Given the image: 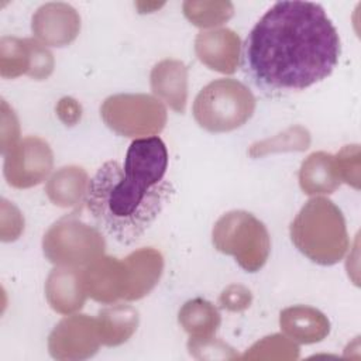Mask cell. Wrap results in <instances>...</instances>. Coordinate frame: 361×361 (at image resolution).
I'll return each instance as SVG.
<instances>
[{"label":"cell","instance_id":"cell-1","mask_svg":"<svg viewBox=\"0 0 361 361\" xmlns=\"http://www.w3.org/2000/svg\"><path fill=\"white\" fill-rule=\"evenodd\" d=\"M340 37L313 1H278L252 27L243 45V69L268 93L303 90L331 75Z\"/></svg>","mask_w":361,"mask_h":361},{"label":"cell","instance_id":"cell-2","mask_svg":"<svg viewBox=\"0 0 361 361\" xmlns=\"http://www.w3.org/2000/svg\"><path fill=\"white\" fill-rule=\"evenodd\" d=\"M171 193L169 182L147 188L128 179L117 161H109L90 178L86 206L104 233L130 245L155 221Z\"/></svg>","mask_w":361,"mask_h":361},{"label":"cell","instance_id":"cell-3","mask_svg":"<svg viewBox=\"0 0 361 361\" xmlns=\"http://www.w3.org/2000/svg\"><path fill=\"white\" fill-rule=\"evenodd\" d=\"M290 238L303 255L320 265L338 262L350 244L341 210L326 197L305 203L290 223Z\"/></svg>","mask_w":361,"mask_h":361},{"label":"cell","instance_id":"cell-4","mask_svg":"<svg viewBox=\"0 0 361 361\" xmlns=\"http://www.w3.org/2000/svg\"><path fill=\"white\" fill-rule=\"evenodd\" d=\"M255 97L235 79H217L206 85L193 103L197 124L212 133H226L243 126L254 113Z\"/></svg>","mask_w":361,"mask_h":361},{"label":"cell","instance_id":"cell-5","mask_svg":"<svg viewBox=\"0 0 361 361\" xmlns=\"http://www.w3.org/2000/svg\"><path fill=\"white\" fill-rule=\"evenodd\" d=\"M212 238L217 251L233 255L247 272L261 269L271 251L267 227L244 210H233L223 214L213 227Z\"/></svg>","mask_w":361,"mask_h":361},{"label":"cell","instance_id":"cell-6","mask_svg":"<svg viewBox=\"0 0 361 361\" xmlns=\"http://www.w3.org/2000/svg\"><path fill=\"white\" fill-rule=\"evenodd\" d=\"M42 248L47 258L56 265H85L102 257L104 240L96 228L68 216L47 231Z\"/></svg>","mask_w":361,"mask_h":361},{"label":"cell","instance_id":"cell-7","mask_svg":"<svg viewBox=\"0 0 361 361\" xmlns=\"http://www.w3.org/2000/svg\"><path fill=\"white\" fill-rule=\"evenodd\" d=\"M100 114L113 131L126 137L155 135L166 121L162 103L148 94H116L104 100Z\"/></svg>","mask_w":361,"mask_h":361},{"label":"cell","instance_id":"cell-8","mask_svg":"<svg viewBox=\"0 0 361 361\" xmlns=\"http://www.w3.org/2000/svg\"><path fill=\"white\" fill-rule=\"evenodd\" d=\"M52 168L49 145L37 137H28L10 149L4 162V175L16 188L39 183Z\"/></svg>","mask_w":361,"mask_h":361},{"label":"cell","instance_id":"cell-9","mask_svg":"<svg viewBox=\"0 0 361 361\" xmlns=\"http://www.w3.org/2000/svg\"><path fill=\"white\" fill-rule=\"evenodd\" d=\"M168 169V149L158 135L141 137L131 141L123 171L128 179L154 188L164 180Z\"/></svg>","mask_w":361,"mask_h":361},{"label":"cell","instance_id":"cell-10","mask_svg":"<svg viewBox=\"0 0 361 361\" xmlns=\"http://www.w3.org/2000/svg\"><path fill=\"white\" fill-rule=\"evenodd\" d=\"M100 334L97 320L86 314H73L65 317L55 326L49 336V351L52 357L85 358L99 348Z\"/></svg>","mask_w":361,"mask_h":361},{"label":"cell","instance_id":"cell-11","mask_svg":"<svg viewBox=\"0 0 361 361\" xmlns=\"http://www.w3.org/2000/svg\"><path fill=\"white\" fill-rule=\"evenodd\" d=\"M32 32L47 45L63 47L72 42L80 30L78 11L66 3H47L32 16Z\"/></svg>","mask_w":361,"mask_h":361},{"label":"cell","instance_id":"cell-12","mask_svg":"<svg viewBox=\"0 0 361 361\" xmlns=\"http://www.w3.org/2000/svg\"><path fill=\"white\" fill-rule=\"evenodd\" d=\"M82 274L86 293L94 300L111 303L117 299H126L127 271L124 261L99 257Z\"/></svg>","mask_w":361,"mask_h":361},{"label":"cell","instance_id":"cell-13","mask_svg":"<svg viewBox=\"0 0 361 361\" xmlns=\"http://www.w3.org/2000/svg\"><path fill=\"white\" fill-rule=\"evenodd\" d=\"M195 51L210 69L233 73L238 63L240 38L228 28L202 31L196 37Z\"/></svg>","mask_w":361,"mask_h":361},{"label":"cell","instance_id":"cell-14","mask_svg":"<svg viewBox=\"0 0 361 361\" xmlns=\"http://www.w3.org/2000/svg\"><path fill=\"white\" fill-rule=\"evenodd\" d=\"M45 292L51 307L59 313H71L80 309L87 295L83 274L73 268L54 269L48 276Z\"/></svg>","mask_w":361,"mask_h":361},{"label":"cell","instance_id":"cell-15","mask_svg":"<svg viewBox=\"0 0 361 361\" xmlns=\"http://www.w3.org/2000/svg\"><path fill=\"white\" fill-rule=\"evenodd\" d=\"M127 271V300L145 296L158 282L164 261L158 251L142 248L130 254L124 259Z\"/></svg>","mask_w":361,"mask_h":361},{"label":"cell","instance_id":"cell-16","mask_svg":"<svg viewBox=\"0 0 361 361\" xmlns=\"http://www.w3.org/2000/svg\"><path fill=\"white\" fill-rule=\"evenodd\" d=\"M188 69L173 59L157 63L151 72L152 92L166 102L175 111L183 113L188 96Z\"/></svg>","mask_w":361,"mask_h":361},{"label":"cell","instance_id":"cell-17","mask_svg":"<svg viewBox=\"0 0 361 361\" xmlns=\"http://www.w3.org/2000/svg\"><path fill=\"white\" fill-rule=\"evenodd\" d=\"M281 329L299 343L310 344L323 340L330 330L327 317L309 306L288 307L281 313Z\"/></svg>","mask_w":361,"mask_h":361},{"label":"cell","instance_id":"cell-18","mask_svg":"<svg viewBox=\"0 0 361 361\" xmlns=\"http://www.w3.org/2000/svg\"><path fill=\"white\" fill-rule=\"evenodd\" d=\"M299 183L306 195L334 192L341 183L336 171L334 157L326 152H313L309 155L300 166Z\"/></svg>","mask_w":361,"mask_h":361},{"label":"cell","instance_id":"cell-19","mask_svg":"<svg viewBox=\"0 0 361 361\" xmlns=\"http://www.w3.org/2000/svg\"><path fill=\"white\" fill-rule=\"evenodd\" d=\"M87 183V175L82 168H61L47 183V195L58 206H75L80 202L83 193L86 195Z\"/></svg>","mask_w":361,"mask_h":361},{"label":"cell","instance_id":"cell-20","mask_svg":"<svg viewBox=\"0 0 361 361\" xmlns=\"http://www.w3.org/2000/svg\"><path fill=\"white\" fill-rule=\"evenodd\" d=\"M138 314L131 306L117 305L100 310L97 326L100 341L106 345H117L126 341L137 329Z\"/></svg>","mask_w":361,"mask_h":361},{"label":"cell","instance_id":"cell-21","mask_svg":"<svg viewBox=\"0 0 361 361\" xmlns=\"http://www.w3.org/2000/svg\"><path fill=\"white\" fill-rule=\"evenodd\" d=\"M179 323L192 338L210 337L220 324V314L210 302L197 298L182 306Z\"/></svg>","mask_w":361,"mask_h":361},{"label":"cell","instance_id":"cell-22","mask_svg":"<svg viewBox=\"0 0 361 361\" xmlns=\"http://www.w3.org/2000/svg\"><path fill=\"white\" fill-rule=\"evenodd\" d=\"M234 7L230 1H185L186 18L197 27H214L233 16Z\"/></svg>","mask_w":361,"mask_h":361},{"label":"cell","instance_id":"cell-23","mask_svg":"<svg viewBox=\"0 0 361 361\" xmlns=\"http://www.w3.org/2000/svg\"><path fill=\"white\" fill-rule=\"evenodd\" d=\"M334 165L340 180L360 189V147L345 145L336 157Z\"/></svg>","mask_w":361,"mask_h":361},{"label":"cell","instance_id":"cell-24","mask_svg":"<svg viewBox=\"0 0 361 361\" xmlns=\"http://www.w3.org/2000/svg\"><path fill=\"white\" fill-rule=\"evenodd\" d=\"M251 303V293L241 285L228 286L220 296V305L223 309L238 312L248 307Z\"/></svg>","mask_w":361,"mask_h":361},{"label":"cell","instance_id":"cell-25","mask_svg":"<svg viewBox=\"0 0 361 361\" xmlns=\"http://www.w3.org/2000/svg\"><path fill=\"white\" fill-rule=\"evenodd\" d=\"M56 111L59 118L66 126H73L80 118V106L71 97L62 99L56 107Z\"/></svg>","mask_w":361,"mask_h":361}]
</instances>
